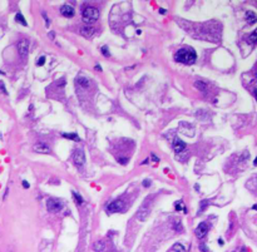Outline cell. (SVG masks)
I'll return each mask as SVG.
<instances>
[{
    "label": "cell",
    "mask_w": 257,
    "mask_h": 252,
    "mask_svg": "<svg viewBox=\"0 0 257 252\" xmlns=\"http://www.w3.org/2000/svg\"><path fill=\"white\" fill-rule=\"evenodd\" d=\"M60 13H62V15L63 17H65V18H73L74 17V14H75V11H74V9H73V6H70V5H62V8H60Z\"/></svg>",
    "instance_id": "cell-10"
},
{
    "label": "cell",
    "mask_w": 257,
    "mask_h": 252,
    "mask_svg": "<svg viewBox=\"0 0 257 252\" xmlns=\"http://www.w3.org/2000/svg\"><path fill=\"white\" fill-rule=\"evenodd\" d=\"M184 148H186V143L183 140H181L179 138H175V140H173V149H175L176 153L182 152Z\"/></svg>",
    "instance_id": "cell-11"
},
{
    "label": "cell",
    "mask_w": 257,
    "mask_h": 252,
    "mask_svg": "<svg viewBox=\"0 0 257 252\" xmlns=\"http://www.w3.org/2000/svg\"><path fill=\"white\" fill-rule=\"evenodd\" d=\"M152 159H153L154 162H158V161H159V158H158L156 154H152Z\"/></svg>",
    "instance_id": "cell-27"
},
{
    "label": "cell",
    "mask_w": 257,
    "mask_h": 252,
    "mask_svg": "<svg viewBox=\"0 0 257 252\" xmlns=\"http://www.w3.org/2000/svg\"><path fill=\"white\" fill-rule=\"evenodd\" d=\"M175 230H177V231H182V226H181V223H179V222H176V223H175Z\"/></svg>",
    "instance_id": "cell-24"
},
{
    "label": "cell",
    "mask_w": 257,
    "mask_h": 252,
    "mask_svg": "<svg viewBox=\"0 0 257 252\" xmlns=\"http://www.w3.org/2000/svg\"><path fill=\"white\" fill-rule=\"evenodd\" d=\"M196 87H198L201 90H205V84L202 82H196Z\"/></svg>",
    "instance_id": "cell-23"
},
{
    "label": "cell",
    "mask_w": 257,
    "mask_h": 252,
    "mask_svg": "<svg viewBox=\"0 0 257 252\" xmlns=\"http://www.w3.org/2000/svg\"><path fill=\"white\" fill-rule=\"evenodd\" d=\"M102 53H103V55L104 56H111V53H109V49H108V47H102Z\"/></svg>",
    "instance_id": "cell-20"
},
{
    "label": "cell",
    "mask_w": 257,
    "mask_h": 252,
    "mask_svg": "<svg viewBox=\"0 0 257 252\" xmlns=\"http://www.w3.org/2000/svg\"><path fill=\"white\" fill-rule=\"evenodd\" d=\"M148 216H149V207L147 208V204H146V202H144V204H143L142 207L138 209L137 218L141 221V222H144V221H147V218H148Z\"/></svg>",
    "instance_id": "cell-8"
},
{
    "label": "cell",
    "mask_w": 257,
    "mask_h": 252,
    "mask_svg": "<svg viewBox=\"0 0 257 252\" xmlns=\"http://www.w3.org/2000/svg\"><path fill=\"white\" fill-rule=\"evenodd\" d=\"M82 17H83V20H84L85 23H92V21H96L97 19L99 18V11H98V9L94 8V6H88L83 10Z\"/></svg>",
    "instance_id": "cell-2"
},
{
    "label": "cell",
    "mask_w": 257,
    "mask_h": 252,
    "mask_svg": "<svg viewBox=\"0 0 257 252\" xmlns=\"http://www.w3.org/2000/svg\"><path fill=\"white\" fill-rule=\"evenodd\" d=\"M159 11H161V14H166V10H164V9H159Z\"/></svg>",
    "instance_id": "cell-32"
},
{
    "label": "cell",
    "mask_w": 257,
    "mask_h": 252,
    "mask_svg": "<svg viewBox=\"0 0 257 252\" xmlns=\"http://www.w3.org/2000/svg\"><path fill=\"white\" fill-rule=\"evenodd\" d=\"M45 62V56H40V59L38 60V65H43Z\"/></svg>",
    "instance_id": "cell-25"
},
{
    "label": "cell",
    "mask_w": 257,
    "mask_h": 252,
    "mask_svg": "<svg viewBox=\"0 0 257 252\" xmlns=\"http://www.w3.org/2000/svg\"><path fill=\"white\" fill-rule=\"evenodd\" d=\"M246 19H247V21L250 23V24H255V23H256V15H255L254 11H247V13H246Z\"/></svg>",
    "instance_id": "cell-13"
},
{
    "label": "cell",
    "mask_w": 257,
    "mask_h": 252,
    "mask_svg": "<svg viewBox=\"0 0 257 252\" xmlns=\"http://www.w3.org/2000/svg\"><path fill=\"white\" fill-rule=\"evenodd\" d=\"M33 151L36 152V153H40V154H48V153H50V152H52L50 147H49L47 143H43V142L34 144Z\"/></svg>",
    "instance_id": "cell-6"
},
{
    "label": "cell",
    "mask_w": 257,
    "mask_h": 252,
    "mask_svg": "<svg viewBox=\"0 0 257 252\" xmlns=\"http://www.w3.org/2000/svg\"><path fill=\"white\" fill-rule=\"evenodd\" d=\"M15 20H16V23H20V24L24 25V26L28 25V23H26V20H25V18L23 17V14H20V13H18L16 15H15Z\"/></svg>",
    "instance_id": "cell-14"
},
{
    "label": "cell",
    "mask_w": 257,
    "mask_h": 252,
    "mask_svg": "<svg viewBox=\"0 0 257 252\" xmlns=\"http://www.w3.org/2000/svg\"><path fill=\"white\" fill-rule=\"evenodd\" d=\"M64 138H69V139H73V140H79V137L77 136V133H63L62 134Z\"/></svg>",
    "instance_id": "cell-16"
},
{
    "label": "cell",
    "mask_w": 257,
    "mask_h": 252,
    "mask_svg": "<svg viewBox=\"0 0 257 252\" xmlns=\"http://www.w3.org/2000/svg\"><path fill=\"white\" fill-rule=\"evenodd\" d=\"M218 242H220V245H221V246L223 245V240H222V238H220V240H218Z\"/></svg>",
    "instance_id": "cell-30"
},
{
    "label": "cell",
    "mask_w": 257,
    "mask_h": 252,
    "mask_svg": "<svg viewBox=\"0 0 257 252\" xmlns=\"http://www.w3.org/2000/svg\"><path fill=\"white\" fill-rule=\"evenodd\" d=\"M256 35H257V32L255 30V32H252L251 33V35H250V40H251V43L252 44H255L256 43Z\"/></svg>",
    "instance_id": "cell-21"
},
{
    "label": "cell",
    "mask_w": 257,
    "mask_h": 252,
    "mask_svg": "<svg viewBox=\"0 0 257 252\" xmlns=\"http://www.w3.org/2000/svg\"><path fill=\"white\" fill-rule=\"evenodd\" d=\"M63 207V203L60 202L59 200H56V198H48L47 200V209L49 212H59L60 209H62Z\"/></svg>",
    "instance_id": "cell-3"
},
{
    "label": "cell",
    "mask_w": 257,
    "mask_h": 252,
    "mask_svg": "<svg viewBox=\"0 0 257 252\" xmlns=\"http://www.w3.org/2000/svg\"><path fill=\"white\" fill-rule=\"evenodd\" d=\"M172 250L176 252H186V247H184L182 243H175L172 246Z\"/></svg>",
    "instance_id": "cell-15"
},
{
    "label": "cell",
    "mask_w": 257,
    "mask_h": 252,
    "mask_svg": "<svg viewBox=\"0 0 257 252\" xmlns=\"http://www.w3.org/2000/svg\"><path fill=\"white\" fill-rule=\"evenodd\" d=\"M175 59L178 63L191 65V64H193L196 62V59H197V54H196V52H194L193 48H190V47H188V48H182V49H179V50L175 54Z\"/></svg>",
    "instance_id": "cell-1"
},
{
    "label": "cell",
    "mask_w": 257,
    "mask_h": 252,
    "mask_svg": "<svg viewBox=\"0 0 257 252\" xmlns=\"http://www.w3.org/2000/svg\"><path fill=\"white\" fill-rule=\"evenodd\" d=\"M207 232H208V224L206 222H201L196 228V236L198 238H203L207 235Z\"/></svg>",
    "instance_id": "cell-9"
},
{
    "label": "cell",
    "mask_w": 257,
    "mask_h": 252,
    "mask_svg": "<svg viewBox=\"0 0 257 252\" xmlns=\"http://www.w3.org/2000/svg\"><path fill=\"white\" fill-rule=\"evenodd\" d=\"M143 186H144V187H149V186H150V182H149V181H144Z\"/></svg>",
    "instance_id": "cell-29"
},
{
    "label": "cell",
    "mask_w": 257,
    "mask_h": 252,
    "mask_svg": "<svg viewBox=\"0 0 257 252\" xmlns=\"http://www.w3.org/2000/svg\"><path fill=\"white\" fill-rule=\"evenodd\" d=\"M73 161L75 163V166L82 167L85 163V154L83 149H75L73 153Z\"/></svg>",
    "instance_id": "cell-5"
},
{
    "label": "cell",
    "mask_w": 257,
    "mask_h": 252,
    "mask_svg": "<svg viewBox=\"0 0 257 252\" xmlns=\"http://www.w3.org/2000/svg\"><path fill=\"white\" fill-rule=\"evenodd\" d=\"M123 208H124V202L122 200H115V201L111 202V203L107 206V211L111 212V213L120 212Z\"/></svg>",
    "instance_id": "cell-4"
},
{
    "label": "cell",
    "mask_w": 257,
    "mask_h": 252,
    "mask_svg": "<svg viewBox=\"0 0 257 252\" xmlns=\"http://www.w3.org/2000/svg\"><path fill=\"white\" fill-rule=\"evenodd\" d=\"M104 249H105V243H104V242H102V241L96 242V243L93 245V250H94V251H97V252H103Z\"/></svg>",
    "instance_id": "cell-12"
},
{
    "label": "cell",
    "mask_w": 257,
    "mask_h": 252,
    "mask_svg": "<svg viewBox=\"0 0 257 252\" xmlns=\"http://www.w3.org/2000/svg\"><path fill=\"white\" fill-rule=\"evenodd\" d=\"M71 194H73V198H74V201L77 202L78 204H82L83 203V198H82V196L79 193H77L75 192V191H73V192H71Z\"/></svg>",
    "instance_id": "cell-17"
},
{
    "label": "cell",
    "mask_w": 257,
    "mask_h": 252,
    "mask_svg": "<svg viewBox=\"0 0 257 252\" xmlns=\"http://www.w3.org/2000/svg\"><path fill=\"white\" fill-rule=\"evenodd\" d=\"M18 52H19V54H20V56H26L28 55V52H29V43H28V40H25V39H21L20 41L18 43Z\"/></svg>",
    "instance_id": "cell-7"
},
{
    "label": "cell",
    "mask_w": 257,
    "mask_h": 252,
    "mask_svg": "<svg viewBox=\"0 0 257 252\" xmlns=\"http://www.w3.org/2000/svg\"><path fill=\"white\" fill-rule=\"evenodd\" d=\"M96 68H97V69H98V70H102V68H100V65H96Z\"/></svg>",
    "instance_id": "cell-33"
},
{
    "label": "cell",
    "mask_w": 257,
    "mask_h": 252,
    "mask_svg": "<svg viewBox=\"0 0 257 252\" xmlns=\"http://www.w3.org/2000/svg\"><path fill=\"white\" fill-rule=\"evenodd\" d=\"M41 15H43V18L45 19V21H47V25H49V19H48V17H47V15H45L44 13H43V14H41Z\"/></svg>",
    "instance_id": "cell-28"
},
{
    "label": "cell",
    "mask_w": 257,
    "mask_h": 252,
    "mask_svg": "<svg viewBox=\"0 0 257 252\" xmlns=\"http://www.w3.org/2000/svg\"><path fill=\"white\" fill-rule=\"evenodd\" d=\"M78 82H80V84L83 87H88V79H85V78H79V81Z\"/></svg>",
    "instance_id": "cell-22"
},
{
    "label": "cell",
    "mask_w": 257,
    "mask_h": 252,
    "mask_svg": "<svg viewBox=\"0 0 257 252\" xmlns=\"http://www.w3.org/2000/svg\"><path fill=\"white\" fill-rule=\"evenodd\" d=\"M175 207H176V209H177V211H181V209H183L184 212H187V209L184 208V207H182V202H181V201H179V202H176Z\"/></svg>",
    "instance_id": "cell-19"
},
{
    "label": "cell",
    "mask_w": 257,
    "mask_h": 252,
    "mask_svg": "<svg viewBox=\"0 0 257 252\" xmlns=\"http://www.w3.org/2000/svg\"><path fill=\"white\" fill-rule=\"evenodd\" d=\"M23 187H24V188H29L30 187V185L26 181H23Z\"/></svg>",
    "instance_id": "cell-26"
},
{
    "label": "cell",
    "mask_w": 257,
    "mask_h": 252,
    "mask_svg": "<svg viewBox=\"0 0 257 252\" xmlns=\"http://www.w3.org/2000/svg\"><path fill=\"white\" fill-rule=\"evenodd\" d=\"M147 163H148V159H144V161L142 162V165H147Z\"/></svg>",
    "instance_id": "cell-31"
},
{
    "label": "cell",
    "mask_w": 257,
    "mask_h": 252,
    "mask_svg": "<svg viewBox=\"0 0 257 252\" xmlns=\"http://www.w3.org/2000/svg\"><path fill=\"white\" fill-rule=\"evenodd\" d=\"M0 74H4V73H3V72H1V70H0Z\"/></svg>",
    "instance_id": "cell-34"
},
{
    "label": "cell",
    "mask_w": 257,
    "mask_h": 252,
    "mask_svg": "<svg viewBox=\"0 0 257 252\" xmlns=\"http://www.w3.org/2000/svg\"><path fill=\"white\" fill-rule=\"evenodd\" d=\"M93 32H94V29H92V28H83L82 29V33H83V35H92L93 34Z\"/></svg>",
    "instance_id": "cell-18"
}]
</instances>
